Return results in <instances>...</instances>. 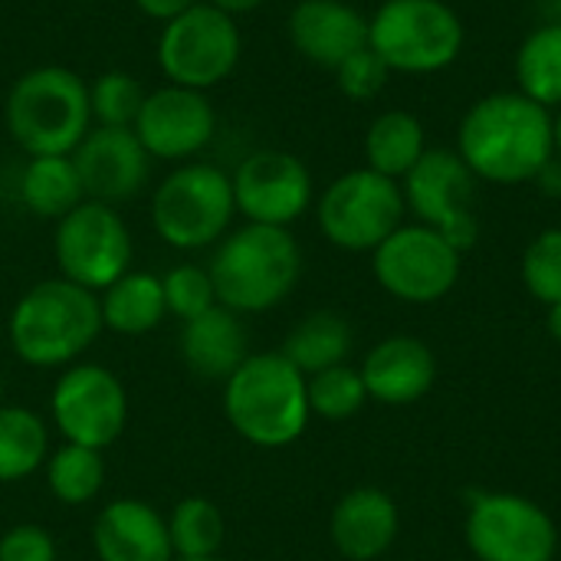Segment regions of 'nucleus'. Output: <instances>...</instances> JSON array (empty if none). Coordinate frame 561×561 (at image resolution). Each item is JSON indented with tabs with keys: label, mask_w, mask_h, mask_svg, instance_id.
Instances as JSON below:
<instances>
[{
	"label": "nucleus",
	"mask_w": 561,
	"mask_h": 561,
	"mask_svg": "<svg viewBox=\"0 0 561 561\" xmlns=\"http://www.w3.org/2000/svg\"><path fill=\"white\" fill-rule=\"evenodd\" d=\"M408 217L401 181L371 168L339 174L316 204L322 237L345 253H375Z\"/></svg>",
	"instance_id": "nucleus-8"
},
{
	"label": "nucleus",
	"mask_w": 561,
	"mask_h": 561,
	"mask_svg": "<svg viewBox=\"0 0 561 561\" xmlns=\"http://www.w3.org/2000/svg\"><path fill=\"white\" fill-rule=\"evenodd\" d=\"M3 122L30 158L72 154L92 128L89 85L66 66H36L10 85Z\"/></svg>",
	"instance_id": "nucleus-5"
},
{
	"label": "nucleus",
	"mask_w": 561,
	"mask_h": 561,
	"mask_svg": "<svg viewBox=\"0 0 561 561\" xmlns=\"http://www.w3.org/2000/svg\"><path fill=\"white\" fill-rule=\"evenodd\" d=\"M99 306H102V325L128 339L148 335L168 316L161 279L154 273H138V270H128L122 279L102 289Z\"/></svg>",
	"instance_id": "nucleus-24"
},
{
	"label": "nucleus",
	"mask_w": 561,
	"mask_h": 561,
	"mask_svg": "<svg viewBox=\"0 0 561 561\" xmlns=\"http://www.w3.org/2000/svg\"><path fill=\"white\" fill-rule=\"evenodd\" d=\"M20 201L30 214L43 220H62L72 207L85 201L72 154L30 158L20 174Z\"/></svg>",
	"instance_id": "nucleus-26"
},
{
	"label": "nucleus",
	"mask_w": 561,
	"mask_h": 561,
	"mask_svg": "<svg viewBox=\"0 0 561 561\" xmlns=\"http://www.w3.org/2000/svg\"><path fill=\"white\" fill-rule=\"evenodd\" d=\"M53 253L62 279L102 293L131 270L135 243L115 207L82 201L62 220H56Z\"/></svg>",
	"instance_id": "nucleus-10"
},
{
	"label": "nucleus",
	"mask_w": 561,
	"mask_h": 561,
	"mask_svg": "<svg viewBox=\"0 0 561 561\" xmlns=\"http://www.w3.org/2000/svg\"><path fill=\"white\" fill-rule=\"evenodd\" d=\"M516 89L556 112L561 105V20L542 23L516 49Z\"/></svg>",
	"instance_id": "nucleus-27"
},
{
	"label": "nucleus",
	"mask_w": 561,
	"mask_h": 561,
	"mask_svg": "<svg viewBox=\"0 0 561 561\" xmlns=\"http://www.w3.org/2000/svg\"><path fill=\"white\" fill-rule=\"evenodd\" d=\"M178 352L191 375L204 381H227L250 358V335L243 319L217 302L181 325Z\"/></svg>",
	"instance_id": "nucleus-22"
},
{
	"label": "nucleus",
	"mask_w": 561,
	"mask_h": 561,
	"mask_svg": "<svg viewBox=\"0 0 561 561\" xmlns=\"http://www.w3.org/2000/svg\"><path fill=\"white\" fill-rule=\"evenodd\" d=\"M207 273L220 306L256 316L289 299L302 276V250L289 227L243 224L217 243Z\"/></svg>",
	"instance_id": "nucleus-2"
},
{
	"label": "nucleus",
	"mask_w": 561,
	"mask_h": 561,
	"mask_svg": "<svg viewBox=\"0 0 561 561\" xmlns=\"http://www.w3.org/2000/svg\"><path fill=\"white\" fill-rule=\"evenodd\" d=\"M141 102H145L141 82L122 69H108L102 76H95V82L89 85V108H92L95 125L131 128L141 112Z\"/></svg>",
	"instance_id": "nucleus-32"
},
{
	"label": "nucleus",
	"mask_w": 561,
	"mask_h": 561,
	"mask_svg": "<svg viewBox=\"0 0 561 561\" xmlns=\"http://www.w3.org/2000/svg\"><path fill=\"white\" fill-rule=\"evenodd\" d=\"M401 533L398 503L378 486L348 490L329 519V536L339 556L348 561L381 559Z\"/></svg>",
	"instance_id": "nucleus-20"
},
{
	"label": "nucleus",
	"mask_w": 561,
	"mask_h": 561,
	"mask_svg": "<svg viewBox=\"0 0 561 561\" xmlns=\"http://www.w3.org/2000/svg\"><path fill=\"white\" fill-rule=\"evenodd\" d=\"M102 306L92 289L62 276L30 286L10 312V348L33 368L76 362L102 332Z\"/></svg>",
	"instance_id": "nucleus-4"
},
{
	"label": "nucleus",
	"mask_w": 561,
	"mask_h": 561,
	"mask_svg": "<svg viewBox=\"0 0 561 561\" xmlns=\"http://www.w3.org/2000/svg\"><path fill=\"white\" fill-rule=\"evenodd\" d=\"M467 549L477 561H556L559 526L529 496L477 493L467 523Z\"/></svg>",
	"instance_id": "nucleus-12"
},
{
	"label": "nucleus",
	"mask_w": 561,
	"mask_h": 561,
	"mask_svg": "<svg viewBox=\"0 0 561 561\" xmlns=\"http://www.w3.org/2000/svg\"><path fill=\"white\" fill-rule=\"evenodd\" d=\"M463 43V20L444 0H385L368 16V46L391 72H444L460 59Z\"/></svg>",
	"instance_id": "nucleus-6"
},
{
	"label": "nucleus",
	"mask_w": 561,
	"mask_h": 561,
	"mask_svg": "<svg viewBox=\"0 0 561 561\" xmlns=\"http://www.w3.org/2000/svg\"><path fill=\"white\" fill-rule=\"evenodd\" d=\"M99 561H174L168 519L145 500H112L92 523Z\"/></svg>",
	"instance_id": "nucleus-21"
},
{
	"label": "nucleus",
	"mask_w": 561,
	"mask_h": 561,
	"mask_svg": "<svg viewBox=\"0 0 561 561\" xmlns=\"http://www.w3.org/2000/svg\"><path fill=\"white\" fill-rule=\"evenodd\" d=\"M131 128L151 158L187 161L210 145L217 131V112L204 92L168 82L154 92H145Z\"/></svg>",
	"instance_id": "nucleus-16"
},
{
	"label": "nucleus",
	"mask_w": 561,
	"mask_h": 561,
	"mask_svg": "<svg viewBox=\"0 0 561 561\" xmlns=\"http://www.w3.org/2000/svg\"><path fill=\"white\" fill-rule=\"evenodd\" d=\"M457 154L477 181L496 187L529 184L556 158L552 112L519 89L490 92L463 112Z\"/></svg>",
	"instance_id": "nucleus-1"
},
{
	"label": "nucleus",
	"mask_w": 561,
	"mask_h": 561,
	"mask_svg": "<svg viewBox=\"0 0 561 561\" xmlns=\"http://www.w3.org/2000/svg\"><path fill=\"white\" fill-rule=\"evenodd\" d=\"M49 460V427L39 414L0 404V483H20Z\"/></svg>",
	"instance_id": "nucleus-28"
},
{
	"label": "nucleus",
	"mask_w": 561,
	"mask_h": 561,
	"mask_svg": "<svg viewBox=\"0 0 561 561\" xmlns=\"http://www.w3.org/2000/svg\"><path fill=\"white\" fill-rule=\"evenodd\" d=\"M306 394H309V411L322 421H348L368 401L362 371L352 365H335L306 378Z\"/></svg>",
	"instance_id": "nucleus-31"
},
{
	"label": "nucleus",
	"mask_w": 561,
	"mask_h": 561,
	"mask_svg": "<svg viewBox=\"0 0 561 561\" xmlns=\"http://www.w3.org/2000/svg\"><path fill=\"white\" fill-rule=\"evenodd\" d=\"M559 20H561V16H559Z\"/></svg>",
	"instance_id": "nucleus-44"
},
{
	"label": "nucleus",
	"mask_w": 561,
	"mask_h": 561,
	"mask_svg": "<svg viewBox=\"0 0 561 561\" xmlns=\"http://www.w3.org/2000/svg\"><path fill=\"white\" fill-rule=\"evenodd\" d=\"M194 3H201V0H135V7H138L145 16L161 20V23H168V20L181 16V13H184V10H191Z\"/></svg>",
	"instance_id": "nucleus-37"
},
{
	"label": "nucleus",
	"mask_w": 561,
	"mask_h": 561,
	"mask_svg": "<svg viewBox=\"0 0 561 561\" xmlns=\"http://www.w3.org/2000/svg\"><path fill=\"white\" fill-rule=\"evenodd\" d=\"M233 181V201L237 214L247 217V224H266V227H289L312 207V174L302 164V158L263 148L247 154Z\"/></svg>",
	"instance_id": "nucleus-15"
},
{
	"label": "nucleus",
	"mask_w": 561,
	"mask_h": 561,
	"mask_svg": "<svg viewBox=\"0 0 561 561\" xmlns=\"http://www.w3.org/2000/svg\"><path fill=\"white\" fill-rule=\"evenodd\" d=\"M427 154V131L414 112L388 108L365 131V168L404 181L411 168Z\"/></svg>",
	"instance_id": "nucleus-23"
},
{
	"label": "nucleus",
	"mask_w": 561,
	"mask_h": 561,
	"mask_svg": "<svg viewBox=\"0 0 561 561\" xmlns=\"http://www.w3.org/2000/svg\"><path fill=\"white\" fill-rule=\"evenodd\" d=\"M46 486L62 506H85L105 486V460L102 450L62 444L46 460Z\"/></svg>",
	"instance_id": "nucleus-29"
},
{
	"label": "nucleus",
	"mask_w": 561,
	"mask_h": 561,
	"mask_svg": "<svg viewBox=\"0 0 561 561\" xmlns=\"http://www.w3.org/2000/svg\"><path fill=\"white\" fill-rule=\"evenodd\" d=\"M358 371L371 401L408 408L431 394L437 381V358L424 339L391 335L365 355Z\"/></svg>",
	"instance_id": "nucleus-19"
},
{
	"label": "nucleus",
	"mask_w": 561,
	"mask_h": 561,
	"mask_svg": "<svg viewBox=\"0 0 561 561\" xmlns=\"http://www.w3.org/2000/svg\"><path fill=\"white\" fill-rule=\"evenodd\" d=\"M240 26L210 3H194L168 20L158 36V66L171 85L207 92L233 76L240 62Z\"/></svg>",
	"instance_id": "nucleus-9"
},
{
	"label": "nucleus",
	"mask_w": 561,
	"mask_h": 561,
	"mask_svg": "<svg viewBox=\"0 0 561 561\" xmlns=\"http://www.w3.org/2000/svg\"><path fill=\"white\" fill-rule=\"evenodd\" d=\"M332 72H335L339 92H342L345 99H352V102H371L375 95L385 92V85H388V79H391V69L385 66V59H381L371 46L352 53V56L342 59Z\"/></svg>",
	"instance_id": "nucleus-35"
},
{
	"label": "nucleus",
	"mask_w": 561,
	"mask_h": 561,
	"mask_svg": "<svg viewBox=\"0 0 561 561\" xmlns=\"http://www.w3.org/2000/svg\"><path fill=\"white\" fill-rule=\"evenodd\" d=\"M210 7H217V10H224L227 16H240V13H253V10H260L266 0H207Z\"/></svg>",
	"instance_id": "nucleus-39"
},
{
	"label": "nucleus",
	"mask_w": 561,
	"mask_h": 561,
	"mask_svg": "<svg viewBox=\"0 0 561 561\" xmlns=\"http://www.w3.org/2000/svg\"><path fill=\"white\" fill-rule=\"evenodd\" d=\"M237 214L233 181L207 161H184L151 197V224L174 250H204L220 243Z\"/></svg>",
	"instance_id": "nucleus-7"
},
{
	"label": "nucleus",
	"mask_w": 561,
	"mask_h": 561,
	"mask_svg": "<svg viewBox=\"0 0 561 561\" xmlns=\"http://www.w3.org/2000/svg\"><path fill=\"white\" fill-rule=\"evenodd\" d=\"M0 394H3V371H0Z\"/></svg>",
	"instance_id": "nucleus-43"
},
{
	"label": "nucleus",
	"mask_w": 561,
	"mask_h": 561,
	"mask_svg": "<svg viewBox=\"0 0 561 561\" xmlns=\"http://www.w3.org/2000/svg\"><path fill=\"white\" fill-rule=\"evenodd\" d=\"M463 253L427 224H401L375 253L378 286L411 306L440 302L460 279Z\"/></svg>",
	"instance_id": "nucleus-11"
},
{
	"label": "nucleus",
	"mask_w": 561,
	"mask_h": 561,
	"mask_svg": "<svg viewBox=\"0 0 561 561\" xmlns=\"http://www.w3.org/2000/svg\"><path fill=\"white\" fill-rule=\"evenodd\" d=\"M404 204L417 224L434 227L460 253L480 240L477 217V178L457 154V148H427V154L401 181Z\"/></svg>",
	"instance_id": "nucleus-13"
},
{
	"label": "nucleus",
	"mask_w": 561,
	"mask_h": 561,
	"mask_svg": "<svg viewBox=\"0 0 561 561\" xmlns=\"http://www.w3.org/2000/svg\"><path fill=\"white\" fill-rule=\"evenodd\" d=\"M546 329H549L552 342H556V345H561V302L549 306V312H546Z\"/></svg>",
	"instance_id": "nucleus-40"
},
{
	"label": "nucleus",
	"mask_w": 561,
	"mask_h": 561,
	"mask_svg": "<svg viewBox=\"0 0 561 561\" xmlns=\"http://www.w3.org/2000/svg\"><path fill=\"white\" fill-rule=\"evenodd\" d=\"M0 561H56V542L49 529L20 523L0 536Z\"/></svg>",
	"instance_id": "nucleus-36"
},
{
	"label": "nucleus",
	"mask_w": 561,
	"mask_h": 561,
	"mask_svg": "<svg viewBox=\"0 0 561 561\" xmlns=\"http://www.w3.org/2000/svg\"><path fill=\"white\" fill-rule=\"evenodd\" d=\"M161 289H164L168 312L174 319H181V322H191L201 312H207L210 306H217V293H214L210 273L204 266H194V263L171 266L161 276Z\"/></svg>",
	"instance_id": "nucleus-34"
},
{
	"label": "nucleus",
	"mask_w": 561,
	"mask_h": 561,
	"mask_svg": "<svg viewBox=\"0 0 561 561\" xmlns=\"http://www.w3.org/2000/svg\"><path fill=\"white\" fill-rule=\"evenodd\" d=\"M174 559H214L224 546V516L204 496L181 500L168 516Z\"/></svg>",
	"instance_id": "nucleus-30"
},
{
	"label": "nucleus",
	"mask_w": 561,
	"mask_h": 561,
	"mask_svg": "<svg viewBox=\"0 0 561 561\" xmlns=\"http://www.w3.org/2000/svg\"><path fill=\"white\" fill-rule=\"evenodd\" d=\"M49 411L66 444L105 450L112 447L128 421V394L115 371L102 365H72L53 385Z\"/></svg>",
	"instance_id": "nucleus-14"
},
{
	"label": "nucleus",
	"mask_w": 561,
	"mask_h": 561,
	"mask_svg": "<svg viewBox=\"0 0 561 561\" xmlns=\"http://www.w3.org/2000/svg\"><path fill=\"white\" fill-rule=\"evenodd\" d=\"M523 286L546 309L561 302V227H549L529 240L523 253Z\"/></svg>",
	"instance_id": "nucleus-33"
},
{
	"label": "nucleus",
	"mask_w": 561,
	"mask_h": 561,
	"mask_svg": "<svg viewBox=\"0 0 561 561\" xmlns=\"http://www.w3.org/2000/svg\"><path fill=\"white\" fill-rule=\"evenodd\" d=\"M224 414L247 444L263 450L289 447L312 417L306 375L283 352L250 355L224 381Z\"/></svg>",
	"instance_id": "nucleus-3"
},
{
	"label": "nucleus",
	"mask_w": 561,
	"mask_h": 561,
	"mask_svg": "<svg viewBox=\"0 0 561 561\" xmlns=\"http://www.w3.org/2000/svg\"><path fill=\"white\" fill-rule=\"evenodd\" d=\"M286 33L302 59L335 69L368 46V16L345 0H299L289 10Z\"/></svg>",
	"instance_id": "nucleus-18"
},
{
	"label": "nucleus",
	"mask_w": 561,
	"mask_h": 561,
	"mask_svg": "<svg viewBox=\"0 0 561 561\" xmlns=\"http://www.w3.org/2000/svg\"><path fill=\"white\" fill-rule=\"evenodd\" d=\"M552 141H556V158L561 161V105L552 112Z\"/></svg>",
	"instance_id": "nucleus-41"
},
{
	"label": "nucleus",
	"mask_w": 561,
	"mask_h": 561,
	"mask_svg": "<svg viewBox=\"0 0 561 561\" xmlns=\"http://www.w3.org/2000/svg\"><path fill=\"white\" fill-rule=\"evenodd\" d=\"M352 342H355V335H352L348 319L339 316V312L322 309V312H309L306 319H299L293 325V332L286 335L279 352L306 378H312V375H319L325 368L345 365V358L352 352Z\"/></svg>",
	"instance_id": "nucleus-25"
},
{
	"label": "nucleus",
	"mask_w": 561,
	"mask_h": 561,
	"mask_svg": "<svg viewBox=\"0 0 561 561\" xmlns=\"http://www.w3.org/2000/svg\"><path fill=\"white\" fill-rule=\"evenodd\" d=\"M536 184L549 194V197H561V161L559 158H552L546 168H542V174L536 178Z\"/></svg>",
	"instance_id": "nucleus-38"
},
{
	"label": "nucleus",
	"mask_w": 561,
	"mask_h": 561,
	"mask_svg": "<svg viewBox=\"0 0 561 561\" xmlns=\"http://www.w3.org/2000/svg\"><path fill=\"white\" fill-rule=\"evenodd\" d=\"M72 164L79 171L85 201L108 207L141 194L151 174V154L138 141L135 128H89V135L72 151Z\"/></svg>",
	"instance_id": "nucleus-17"
},
{
	"label": "nucleus",
	"mask_w": 561,
	"mask_h": 561,
	"mask_svg": "<svg viewBox=\"0 0 561 561\" xmlns=\"http://www.w3.org/2000/svg\"><path fill=\"white\" fill-rule=\"evenodd\" d=\"M174 561H220V559L214 556V559H174Z\"/></svg>",
	"instance_id": "nucleus-42"
}]
</instances>
